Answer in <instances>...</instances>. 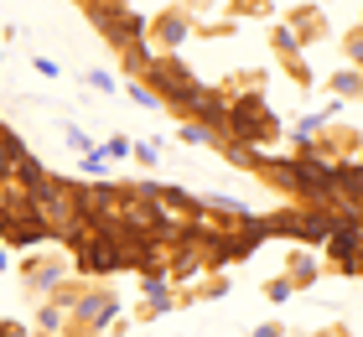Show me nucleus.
<instances>
[{
	"label": "nucleus",
	"mask_w": 363,
	"mask_h": 337,
	"mask_svg": "<svg viewBox=\"0 0 363 337\" xmlns=\"http://www.w3.org/2000/svg\"><path fill=\"white\" fill-rule=\"evenodd\" d=\"M265 233H286V239L306 244V249H322L327 233H333V213H311V208H286L280 218H270Z\"/></svg>",
	"instance_id": "obj_3"
},
{
	"label": "nucleus",
	"mask_w": 363,
	"mask_h": 337,
	"mask_svg": "<svg viewBox=\"0 0 363 337\" xmlns=\"http://www.w3.org/2000/svg\"><path fill=\"white\" fill-rule=\"evenodd\" d=\"M140 83H151L161 104H172V109H182V114H192V104L203 99V83H197L172 53H161V57L145 62V67H140Z\"/></svg>",
	"instance_id": "obj_2"
},
{
	"label": "nucleus",
	"mask_w": 363,
	"mask_h": 337,
	"mask_svg": "<svg viewBox=\"0 0 363 337\" xmlns=\"http://www.w3.org/2000/svg\"><path fill=\"white\" fill-rule=\"evenodd\" d=\"M99 145V140H94ZM78 172H84L89 182H99V177H104V156H99V150H89V156H78Z\"/></svg>",
	"instance_id": "obj_19"
},
{
	"label": "nucleus",
	"mask_w": 363,
	"mask_h": 337,
	"mask_svg": "<svg viewBox=\"0 0 363 337\" xmlns=\"http://www.w3.org/2000/svg\"><path fill=\"white\" fill-rule=\"evenodd\" d=\"M130 145H135V140H130V135H109V140H99L94 150H99V156H104V161H120V156H130Z\"/></svg>",
	"instance_id": "obj_17"
},
{
	"label": "nucleus",
	"mask_w": 363,
	"mask_h": 337,
	"mask_svg": "<svg viewBox=\"0 0 363 337\" xmlns=\"http://www.w3.org/2000/svg\"><path fill=\"white\" fill-rule=\"evenodd\" d=\"M311 337H353L348 322H333V327H322V332H311Z\"/></svg>",
	"instance_id": "obj_25"
},
{
	"label": "nucleus",
	"mask_w": 363,
	"mask_h": 337,
	"mask_svg": "<svg viewBox=\"0 0 363 337\" xmlns=\"http://www.w3.org/2000/svg\"><path fill=\"white\" fill-rule=\"evenodd\" d=\"M250 337H291V332H286V327H280V322H259V327H255Z\"/></svg>",
	"instance_id": "obj_24"
},
{
	"label": "nucleus",
	"mask_w": 363,
	"mask_h": 337,
	"mask_svg": "<svg viewBox=\"0 0 363 337\" xmlns=\"http://www.w3.org/2000/svg\"><path fill=\"white\" fill-rule=\"evenodd\" d=\"M114 316H120V291L109 280H89L78 301L68 306V322H62V337H99Z\"/></svg>",
	"instance_id": "obj_1"
},
{
	"label": "nucleus",
	"mask_w": 363,
	"mask_h": 337,
	"mask_svg": "<svg viewBox=\"0 0 363 337\" xmlns=\"http://www.w3.org/2000/svg\"><path fill=\"white\" fill-rule=\"evenodd\" d=\"M291 31H296V42H301V47H311V42L327 37V16L317 6H301V11L291 16Z\"/></svg>",
	"instance_id": "obj_9"
},
{
	"label": "nucleus",
	"mask_w": 363,
	"mask_h": 337,
	"mask_svg": "<svg viewBox=\"0 0 363 337\" xmlns=\"http://www.w3.org/2000/svg\"><path fill=\"white\" fill-rule=\"evenodd\" d=\"M327 89H333V99H342V104H348V99H363V73L358 67H337V73L327 78Z\"/></svg>",
	"instance_id": "obj_11"
},
{
	"label": "nucleus",
	"mask_w": 363,
	"mask_h": 337,
	"mask_svg": "<svg viewBox=\"0 0 363 337\" xmlns=\"http://www.w3.org/2000/svg\"><path fill=\"white\" fill-rule=\"evenodd\" d=\"M68 255H26L21 260V280H26V291L31 296H47L57 280H68Z\"/></svg>",
	"instance_id": "obj_7"
},
{
	"label": "nucleus",
	"mask_w": 363,
	"mask_h": 337,
	"mask_svg": "<svg viewBox=\"0 0 363 337\" xmlns=\"http://www.w3.org/2000/svg\"><path fill=\"white\" fill-rule=\"evenodd\" d=\"M31 67H37L42 78H52V83L62 78V62H52V57H31Z\"/></svg>",
	"instance_id": "obj_22"
},
{
	"label": "nucleus",
	"mask_w": 363,
	"mask_h": 337,
	"mask_svg": "<svg viewBox=\"0 0 363 337\" xmlns=\"http://www.w3.org/2000/svg\"><path fill=\"white\" fill-rule=\"evenodd\" d=\"M62 135H68V145L78 150V156H89V150H94V140H89V135H84V130H78V125H68V130H62Z\"/></svg>",
	"instance_id": "obj_21"
},
{
	"label": "nucleus",
	"mask_w": 363,
	"mask_h": 337,
	"mask_svg": "<svg viewBox=\"0 0 363 337\" xmlns=\"http://www.w3.org/2000/svg\"><path fill=\"white\" fill-rule=\"evenodd\" d=\"M270 47H275L280 62H296V57H301V42H296L291 26H270Z\"/></svg>",
	"instance_id": "obj_13"
},
{
	"label": "nucleus",
	"mask_w": 363,
	"mask_h": 337,
	"mask_svg": "<svg viewBox=\"0 0 363 337\" xmlns=\"http://www.w3.org/2000/svg\"><path fill=\"white\" fill-rule=\"evenodd\" d=\"M0 239H6L11 249H37V244H57L52 239V228H47V218L31 208V202H21L11 218H6V228H0Z\"/></svg>",
	"instance_id": "obj_4"
},
{
	"label": "nucleus",
	"mask_w": 363,
	"mask_h": 337,
	"mask_svg": "<svg viewBox=\"0 0 363 337\" xmlns=\"http://www.w3.org/2000/svg\"><path fill=\"white\" fill-rule=\"evenodd\" d=\"M187 37H192V6H167L161 16H151V21H145V42L161 47V53L182 47Z\"/></svg>",
	"instance_id": "obj_5"
},
{
	"label": "nucleus",
	"mask_w": 363,
	"mask_h": 337,
	"mask_svg": "<svg viewBox=\"0 0 363 337\" xmlns=\"http://www.w3.org/2000/svg\"><path fill=\"white\" fill-rule=\"evenodd\" d=\"M125 94H130V104H135V109H161V99H156L151 83H125Z\"/></svg>",
	"instance_id": "obj_16"
},
{
	"label": "nucleus",
	"mask_w": 363,
	"mask_h": 337,
	"mask_svg": "<svg viewBox=\"0 0 363 337\" xmlns=\"http://www.w3.org/2000/svg\"><path fill=\"white\" fill-rule=\"evenodd\" d=\"M0 337H31V327L16 322V316H6V322H0Z\"/></svg>",
	"instance_id": "obj_23"
},
{
	"label": "nucleus",
	"mask_w": 363,
	"mask_h": 337,
	"mask_svg": "<svg viewBox=\"0 0 363 337\" xmlns=\"http://www.w3.org/2000/svg\"><path fill=\"white\" fill-rule=\"evenodd\" d=\"M130 156H135L140 166H156L161 161V145L156 140H135V145H130Z\"/></svg>",
	"instance_id": "obj_20"
},
{
	"label": "nucleus",
	"mask_w": 363,
	"mask_h": 337,
	"mask_svg": "<svg viewBox=\"0 0 363 337\" xmlns=\"http://www.w3.org/2000/svg\"><path fill=\"white\" fill-rule=\"evenodd\" d=\"M342 57H348V67H358L363 73V21L353 31H342Z\"/></svg>",
	"instance_id": "obj_15"
},
{
	"label": "nucleus",
	"mask_w": 363,
	"mask_h": 337,
	"mask_svg": "<svg viewBox=\"0 0 363 337\" xmlns=\"http://www.w3.org/2000/svg\"><path fill=\"white\" fill-rule=\"evenodd\" d=\"M286 275L296 280V291H306V285H317V280H322V260L311 255L306 244H296L291 255H286Z\"/></svg>",
	"instance_id": "obj_8"
},
{
	"label": "nucleus",
	"mask_w": 363,
	"mask_h": 337,
	"mask_svg": "<svg viewBox=\"0 0 363 337\" xmlns=\"http://www.w3.org/2000/svg\"><path fill=\"white\" fill-rule=\"evenodd\" d=\"M0 270H16V260H11V244L0 239Z\"/></svg>",
	"instance_id": "obj_26"
},
{
	"label": "nucleus",
	"mask_w": 363,
	"mask_h": 337,
	"mask_svg": "<svg viewBox=\"0 0 363 337\" xmlns=\"http://www.w3.org/2000/svg\"><path fill=\"white\" fill-rule=\"evenodd\" d=\"M259 296H265V301H270V306H286V301L296 296V280L286 275V270H280V275H270L265 285H259Z\"/></svg>",
	"instance_id": "obj_12"
},
{
	"label": "nucleus",
	"mask_w": 363,
	"mask_h": 337,
	"mask_svg": "<svg viewBox=\"0 0 363 337\" xmlns=\"http://www.w3.org/2000/svg\"><path fill=\"white\" fill-rule=\"evenodd\" d=\"M177 140L182 145H218V135H213V125H203V120H182Z\"/></svg>",
	"instance_id": "obj_14"
},
{
	"label": "nucleus",
	"mask_w": 363,
	"mask_h": 337,
	"mask_svg": "<svg viewBox=\"0 0 363 337\" xmlns=\"http://www.w3.org/2000/svg\"><path fill=\"white\" fill-rule=\"evenodd\" d=\"M172 306H177L172 275L167 270H140V306H135V316L140 322H156V316H167Z\"/></svg>",
	"instance_id": "obj_6"
},
{
	"label": "nucleus",
	"mask_w": 363,
	"mask_h": 337,
	"mask_svg": "<svg viewBox=\"0 0 363 337\" xmlns=\"http://www.w3.org/2000/svg\"><path fill=\"white\" fill-rule=\"evenodd\" d=\"M62 322H68V311H62L57 301H42V306L31 311V332L37 337H62Z\"/></svg>",
	"instance_id": "obj_10"
},
{
	"label": "nucleus",
	"mask_w": 363,
	"mask_h": 337,
	"mask_svg": "<svg viewBox=\"0 0 363 337\" xmlns=\"http://www.w3.org/2000/svg\"><path fill=\"white\" fill-rule=\"evenodd\" d=\"M84 83H89L94 94H114V89H120V83H114V73H104V67H89Z\"/></svg>",
	"instance_id": "obj_18"
}]
</instances>
